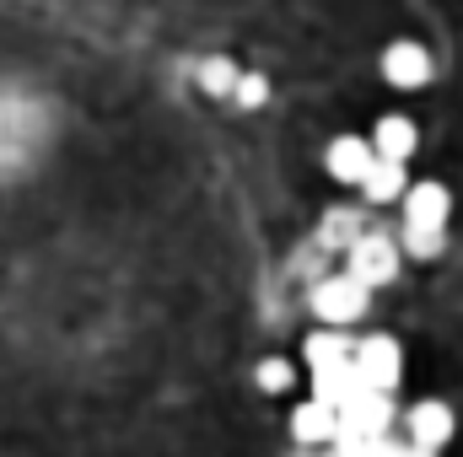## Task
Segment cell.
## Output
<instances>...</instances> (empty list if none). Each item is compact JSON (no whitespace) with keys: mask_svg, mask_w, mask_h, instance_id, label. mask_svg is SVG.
Masks as SVG:
<instances>
[{"mask_svg":"<svg viewBox=\"0 0 463 457\" xmlns=\"http://www.w3.org/2000/svg\"><path fill=\"white\" fill-rule=\"evenodd\" d=\"M302 355H307V366H313V371H318V366H335V360H350L345 329H313L307 344H302Z\"/></svg>","mask_w":463,"mask_h":457,"instance_id":"obj_13","label":"cell"},{"mask_svg":"<svg viewBox=\"0 0 463 457\" xmlns=\"http://www.w3.org/2000/svg\"><path fill=\"white\" fill-rule=\"evenodd\" d=\"M366 145H372L377 162H399L404 167L415 156V145H420V129H415V118H404V114H383L377 129L366 135Z\"/></svg>","mask_w":463,"mask_h":457,"instance_id":"obj_7","label":"cell"},{"mask_svg":"<svg viewBox=\"0 0 463 457\" xmlns=\"http://www.w3.org/2000/svg\"><path fill=\"white\" fill-rule=\"evenodd\" d=\"M237 60L227 54H205L200 65H194V81H200V92H211V98H232V87H237Z\"/></svg>","mask_w":463,"mask_h":457,"instance_id":"obj_12","label":"cell"},{"mask_svg":"<svg viewBox=\"0 0 463 457\" xmlns=\"http://www.w3.org/2000/svg\"><path fill=\"white\" fill-rule=\"evenodd\" d=\"M399 200H404V227L448 231V216H453V194H448V183L426 178V183H410Z\"/></svg>","mask_w":463,"mask_h":457,"instance_id":"obj_5","label":"cell"},{"mask_svg":"<svg viewBox=\"0 0 463 457\" xmlns=\"http://www.w3.org/2000/svg\"><path fill=\"white\" fill-rule=\"evenodd\" d=\"M345 275L361 285V291L393 285V275H399V242H388L383 231H361V237L345 247Z\"/></svg>","mask_w":463,"mask_h":457,"instance_id":"obj_2","label":"cell"},{"mask_svg":"<svg viewBox=\"0 0 463 457\" xmlns=\"http://www.w3.org/2000/svg\"><path fill=\"white\" fill-rule=\"evenodd\" d=\"M350 366H355L361 387H372V393H393L404 382V350L393 334H366L361 344H350Z\"/></svg>","mask_w":463,"mask_h":457,"instance_id":"obj_1","label":"cell"},{"mask_svg":"<svg viewBox=\"0 0 463 457\" xmlns=\"http://www.w3.org/2000/svg\"><path fill=\"white\" fill-rule=\"evenodd\" d=\"M372 162H377V156H372V145H366L361 135H335L329 151H324L329 178H335V183H350V189H361V178H366Z\"/></svg>","mask_w":463,"mask_h":457,"instance_id":"obj_8","label":"cell"},{"mask_svg":"<svg viewBox=\"0 0 463 457\" xmlns=\"http://www.w3.org/2000/svg\"><path fill=\"white\" fill-rule=\"evenodd\" d=\"M355 393H361V377H355L350 360H335V366H318V371H313V398H318V404L345 409Z\"/></svg>","mask_w":463,"mask_h":457,"instance_id":"obj_10","label":"cell"},{"mask_svg":"<svg viewBox=\"0 0 463 457\" xmlns=\"http://www.w3.org/2000/svg\"><path fill=\"white\" fill-rule=\"evenodd\" d=\"M264 98H269V81L259 76V70H237V87H232V108H242V114H253V108H264Z\"/></svg>","mask_w":463,"mask_h":457,"instance_id":"obj_14","label":"cell"},{"mask_svg":"<svg viewBox=\"0 0 463 457\" xmlns=\"http://www.w3.org/2000/svg\"><path fill=\"white\" fill-rule=\"evenodd\" d=\"M366 302H372V291H361L350 275H329V280L313 285V312H318V323H329V329L355 323V318L366 312Z\"/></svg>","mask_w":463,"mask_h":457,"instance_id":"obj_3","label":"cell"},{"mask_svg":"<svg viewBox=\"0 0 463 457\" xmlns=\"http://www.w3.org/2000/svg\"><path fill=\"white\" fill-rule=\"evenodd\" d=\"M404 253H410V258H420V264H431V258H442V253H448V231L404 227Z\"/></svg>","mask_w":463,"mask_h":457,"instance_id":"obj_15","label":"cell"},{"mask_svg":"<svg viewBox=\"0 0 463 457\" xmlns=\"http://www.w3.org/2000/svg\"><path fill=\"white\" fill-rule=\"evenodd\" d=\"M404 189H410V173H404L399 162H372L366 178H361V194H366L372 205H393Z\"/></svg>","mask_w":463,"mask_h":457,"instance_id":"obj_11","label":"cell"},{"mask_svg":"<svg viewBox=\"0 0 463 457\" xmlns=\"http://www.w3.org/2000/svg\"><path fill=\"white\" fill-rule=\"evenodd\" d=\"M453 431H458V420H453V409H448L442 398H426V404L410 409V447L442 452V447L453 442Z\"/></svg>","mask_w":463,"mask_h":457,"instance_id":"obj_6","label":"cell"},{"mask_svg":"<svg viewBox=\"0 0 463 457\" xmlns=\"http://www.w3.org/2000/svg\"><path fill=\"white\" fill-rule=\"evenodd\" d=\"M431 76H437V65H431V49H426V43H415V38H393V43L383 49V81H388V87H399V92H420Z\"/></svg>","mask_w":463,"mask_h":457,"instance_id":"obj_4","label":"cell"},{"mask_svg":"<svg viewBox=\"0 0 463 457\" xmlns=\"http://www.w3.org/2000/svg\"><path fill=\"white\" fill-rule=\"evenodd\" d=\"M404 452V442H393V436H377V442H366L361 457H399Z\"/></svg>","mask_w":463,"mask_h":457,"instance_id":"obj_17","label":"cell"},{"mask_svg":"<svg viewBox=\"0 0 463 457\" xmlns=\"http://www.w3.org/2000/svg\"><path fill=\"white\" fill-rule=\"evenodd\" d=\"M335 425H340V415L329 404H318V398H307V404L291 409V436L307 442V447H329L335 442Z\"/></svg>","mask_w":463,"mask_h":457,"instance_id":"obj_9","label":"cell"},{"mask_svg":"<svg viewBox=\"0 0 463 457\" xmlns=\"http://www.w3.org/2000/svg\"><path fill=\"white\" fill-rule=\"evenodd\" d=\"M259 387H264V393H286V387H291V366H286L280 355H264V360H259Z\"/></svg>","mask_w":463,"mask_h":457,"instance_id":"obj_16","label":"cell"},{"mask_svg":"<svg viewBox=\"0 0 463 457\" xmlns=\"http://www.w3.org/2000/svg\"><path fill=\"white\" fill-rule=\"evenodd\" d=\"M399 457H437V452H420V447H404Z\"/></svg>","mask_w":463,"mask_h":457,"instance_id":"obj_18","label":"cell"}]
</instances>
